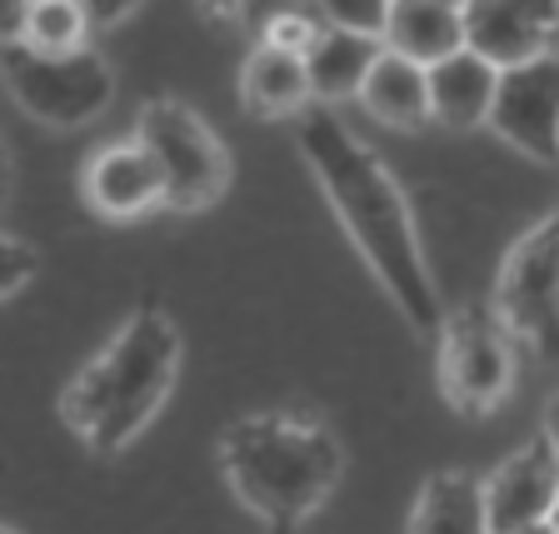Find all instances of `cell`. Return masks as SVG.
Returning a JSON list of instances; mask_svg holds the SVG:
<instances>
[{
  "mask_svg": "<svg viewBox=\"0 0 559 534\" xmlns=\"http://www.w3.org/2000/svg\"><path fill=\"white\" fill-rule=\"evenodd\" d=\"M295 151H300L305 170L314 175L320 195L330 200L355 256L384 290V300L395 305V315L419 340H435L450 310L440 305V285L425 260L415 210H409V195L400 175L390 170V161L349 130V120L335 105L320 100L295 126Z\"/></svg>",
  "mask_w": 559,
  "mask_h": 534,
  "instance_id": "6da1fadb",
  "label": "cell"
},
{
  "mask_svg": "<svg viewBox=\"0 0 559 534\" xmlns=\"http://www.w3.org/2000/svg\"><path fill=\"white\" fill-rule=\"evenodd\" d=\"M180 360H186L180 325L160 305H135L116 325V335L66 380L60 390L66 430L100 460L130 450L170 400Z\"/></svg>",
  "mask_w": 559,
  "mask_h": 534,
  "instance_id": "7a4b0ae2",
  "label": "cell"
},
{
  "mask_svg": "<svg viewBox=\"0 0 559 534\" xmlns=\"http://www.w3.org/2000/svg\"><path fill=\"white\" fill-rule=\"evenodd\" d=\"M221 475L265 530H300L345 479V444L310 410H250L221 430Z\"/></svg>",
  "mask_w": 559,
  "mask_h": 534,
  "instance_id": "3957f363",
  "label": "cell"
},
{
  "mask_svg": "<svg viewBox=\"0 0 559 534\" xmlns=\"http://www.w3.org/2000/svg\"><path fill=\"white\" fill-rule=\"evenodd\" d=\"M0 75L31 120L50 130H81L116 105V66L95 46L81 50H35L11 35L0 46Z\"/></svg>",
  "mask_w": 559,
  "mask_h": 534,
  "instance_id": "277c9868",
  "label": "cell"
},
{
  "mask_svg": "<svg viewBox=\"0 0 559 534\" xmlns=\"http://www.w3.org/2000/svg\"><path fill=\"white\" fill-rule=\"evenodd\" d=\"M510 325L495 305H454L435 335V384L460 419H489L514 390Z\"/></svg>",
  "mask_w": 559,
  "mask_h": 534,
  "instance_id": "5b68a950",
  "label": "cell"
},
{
  "mask_svg": "<svg viewBox=\"0 0 559 534\" xmlns=\"http://www.w3.org/2000/svg\"><path fill=\"white\" fill-rule=\"evenodd\" d=\"M135 135L145 140V151L165 175V210L200 215L221 205V195L230 190V151L195 105H186L180 95L145 100L135 116Z\"/></svg>",
  "mask_w": 559,
  "mask_h": 534,
  "instance_id": "8992f818",
  "label": "cell"
},
{
  "mask_svg": "<svg viewBox=\"0 0 559 534\" xmlns=\"http://www.w3.org/2000/svg\"><path fill=\"white\" fill-rule=\"evenodd\" d=\"M495 310L535 360H559V200L504 250Z\"/></svg>",
  "mask_w": 559,
  "mask_h": 534,
  "instance_id": "52a82bcc",
  "label": "cell"
},
{
  "mask_svg": "<svg viewBox=\"0 0 559 534\" xmlns=\"http://www.w3.org/2000/svg\"><path fill=\"white\" fill-rule=\"evenodd\" d=\"M489 130L524 161L559 170V50L500 70Z\"/></svg>",
  "mask_w": 559,
  "mask_h": 534,
  "instance_id": "ba28073f",
  "label": "cell"
},
{
  "mask_svg": "<svg viewBox=\"0 0 559 534\" xmlns=\"http://www.w3.org/2000/svg\"><path fill=\"white\" fill-rule=\"evenodd\" d=\"M559 500V444L545 430L514 444L500 465L485 475V510L489 534H524L549 530Z\"/></svg>",
  "mask_w": 559,
  "mask_h": 534,
  "instance_id": "9c48e42d",
  "label": "cell"
},
{
  "mask_svg": "<svg viewBox=\"0 0 559 534\" xmlns=\"http://www.w3.org/2000/svg\"><path fill=\"white\" fill-rule=\"evenodd\" d=\"M81 195L100 221L130 225V221H145L151 210H165V175L140 135L116 140V145H100L85 161Z\"/></svg>",
  "mask_w": 559,
  "mask_h": 534,
  "instance_id": "30bf717a",
  "label": "cell"
},
{
  "mask_svg": "<svg viewBox=\"0 0 559 534\" xmlns=\"http://www.w3.org/2000/svg\"><path fill=\"white\" fill-rule=\"evenodd\" d=\"M465 40L495 66L559 50V0H465Z\"/></svg>",
  "mask_w": 559,
  "mask_h": 534,
  "instance_id": "8fae6325",
  "label": "cell"
},
{
  "mask_svg": "<svg viewBox=\"0 0 559 534\" xmlns=\"http://www.w3.org/2000/svg\"><path fill=\"white\" fill-rule=\"evenodd\" d=\"M500 70L504 66H495L489 56H479L475 46L435 60V66H430L435 126L454 130V135L489 126V110H495V95H500Z\"/></svg>",
  "mask_w": 559,
  "mask_h": 534,
  "instance_id": "7c38bea8",
  "label": "cell"
},
{
  "mask_svg": "<svg viewBox=\"0 0 559 534\" xmlns=\"http://www.w3.org/2000/svg\"><path fill=\"white\" fill-rule=\"evenodd\" d=\"M355 100L365 105L370 120H380L384 130H400V135H415V130L435 126L430 66L415 56H400V50H390V46L374 56V66H370V75H365Z\"/></svg>",
  "mask_w": 559,
  "mask_h": 534,
  "instance_id": "4fadbf2b",
  "label": "cell"
},
{
  "mask_svg": "<svg viewBox=\"0 0 559 534\" xmlns=\"http://www.w3.org/2000/svg\"><path fill=\"white\" fill-rule=\"evenodd\" d=\"M240 105H245V116L265 120V126L300 120L314 105V85H310L305 56L260 40V46L250 50V60L240 66Z\"/></svg>",
  "mask_w": 559,
  "mask_h": 534,
  "instance_id": "5bb4252c",
  "label": "cell"
},
{
  "mask_svg": "<svg viewBox=\"0 0 559 534\" xmlns=\"http://www.w3.org/2000/svg\"><path fill=\"white\" fill-rule=\"evenodd\" d=\"M409 534H489L485 479L469 470H435L425 475L409 510Z\"/></svg>",
  "mask_w": 559,
  "mask_h": 534,
  "instance_id": "9a60e30c",
  "label": "cell"
},
{
  "mask_svg": "<svg viewBox=\"0 0 559 534\" xmlns=\"http://www.w3.org/2000/svg\"><path fill=\"white\" fill-rule=\"evenodd\" d=\"M384 46L400 56H415L425 66L465 50V5L450 0H395L390 25H384Z\"/></svg>",
  "mask_w": 559,
  "mask_h": 534,
  "instance_id": "2e32d148",
  "label": "cell"
},
{
  "mask_svg": "<svg viewBox=\"0 0 559 534\" xmlns=\"http://www.w3.org/2000/svg\"><path fill=\"white\" fill-rule=\"evenodd\" d=\"M384 50V40L374 35H360V31H345V25H330L320 31V40L310 46L305 66H310V85H314V100L320 105H335V100H349L360 95L365 75H370L374 56Z\"/></svg>",
  "mask_w": 559,
  "mask_h": 534,
  "instance_id": "e0dca14e",
  "label": "cell"
},
{
  "mask_svg": "<svg viewBox=\"0 0 559 534\" xmlns=\"http://www.w3.org/2000/svg\"><path fill=\"white\" fill-rule=\"evenodd\" d=\"M91 31H95V21L85 11V0H31L21 40H31L35 50H81V46H91Z\"/></svg>",
  "mask_w": 559,
  "mask_h": 534,
  "instance_id": "ac0fdd59",
  "label": "cell"
},
{
  "mask_svg": "<svg viewBox=\"0 0 559 534\" xmlns=\"http://www.w3.org/2000/svg\"><path fill=\"white\" fill-rule=\"evenodd\" d=\"M31 280H40V245H31L21 230H5L0 235V300H21Z\"/></svg>",
  "mask_w": 559,
  "mask_h": 534,
  "instance_id": "d6986e66",
  "label": "cell"
},
{
  "mask_svg": "<svg viewBox=\"0 0 559 534\" xmlns=\"http://www.w3.org/2000/svg\"><path fill=\"white\" fill-rule=\"evenodd\" d=\"M314 5L325 11L330 25L374 35V40H384V25H390V11H395V0H314Z\"/></svg>",
  "mask_w": 559,
  "mask_h": 534,
  "instance_id": "ffe728a7",
  "label": "cell"
},
{
  "mask_svg": "<svg viewBox=\"0 0 559 534\" xmlns=\"http://www.w3.org/2000/svg\"><path fill=\"white\" fill-rule=\"evenodd\" d=\"M265 46H280V50H295V56H310V46L320 40V25L310 21L305 11H275L260 31Z\"/></svg>",
  "mask_w": 559,
  "mask_h": 534,
  "instance_id": "44dd1931",
  "label": "cell"
},
{
  "mask_svg": "<svg viewBox=\"0 0 559 534\" xmlns=\"http://www.w3.org/2000/svg\"><path fill=\"white\" fill-rule=\"evenodd\" d=\"M145 0H85V11H91L95 31H105V25H120L126 15H135Z\"/></svg>",
  "mask_w": 559,
  "mask_h": 534,
  "instance_id": "7402d4cb",
  "label": "cell"
},
{
  "mask_svg": "<svg viewBox=\"0 0 559 534\" xmlns=\"http://www.w3.org/2000/svg\"><path fill=\"white\" fill-rule=\"evenodd\" d=\"M25 11H31V0H5V35H21Z\"/></svg>",
  "mask_w": 559,
  "mask_h": 534,
  "instance_id": "603a6c76",
  "label": "cell"
},
{
  "mask_svg": "<svg viewBox=\"0 0 559 534\" xmlns=\"http://www.w3.org/2000/svg\"><path fill=\"white\" fill-rule=\"evenodd\" d=\"M539 430H545V435H549V440H555V444H559V390H555V395H549V400H545V419H539Z\"/></svg>",
  "mask_w": 559,
  "mask_h": 534,
  "instance_id": "cb8c5ba5",
  "label": "cell"
},
{
  "mask_svg": "<svg viewBox=\"0 0 559 534\" xmlns=\"http://www.w3.org/2000/svg\"><path fill=\"white\" fill-rule=\"evenodd\" d=\"M200 5H205L210 15H221V21H235V15H240V5H245V0H200Z\"/></svg>",
  "mask_w": 559,
  "mask_h": 534,
  "instance_id": "d4e9b609",
  "label": "cell"
},
{
  "mask_svg": "<svg viewBox=\"0 0 559 534\" xmlns=\"http://www.w3.org/2000/svg\"><path fill=\"white\" fill-rule=\"evenodd\" d=\"M549 530H559V500H555V514H549Z\"/></svg>",
  "mask_w": 559,
  "mask_h": 534,
  "instance_id": "484cf974",
  "label": "cell"
},
{
  "mask_svg": "<svg viewBox=\"0 0 559 534\" xmlns=\"http://www.w3.org/2000/svg\"><path fill=\"white\" fill-rule=\"evenodd\" d=\"M450 5H465V0H450Z\"/></svg>",
  "mask_w": 559,
  "mask_h": 534,
  "instance_id": "4316f807",
  "label": "cell"
}]
</instances>
